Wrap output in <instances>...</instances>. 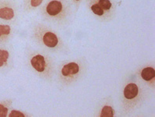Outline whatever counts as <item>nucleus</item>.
I'll list each match as a JSON object with an SVG mask.
<instances>
[{"label": "nucleus", "instance_id": "nucleus-8", "mask_svg": "<svg viewBox=\"0 0 155 117\" xmlns=\"http://www.w3.org/2000/svg\"><path fill=\"white\" fill-rule=\"evenodd\" d=\"M114 115V111L110 106H104L101 110V117H112Z\"/></svg>", "mask_w": 155, "mask_h": 117}, {"label": "nucleus", "instance_id": "nucleus-10", "mask_svg": "<svg viewBox=\"0 0 155 117\" xmlns=\"http://www.w3.org/2000/svg\"><path fill=\"white\" fill-rule=\"evenodd\" d=\"M98 5L102 9H109L111 6V3L109 0H99Z\"/></svg>", "mask_w": 155, "mask_h": 117}, {"label": "nucleus", "instance_id": "nucleus-1", "mask_svg": "<svg viewBox=\"0 0 155 117\" xmlns=\"http://www.w3.org/2000/svg\"><path fill=\"white\" fill-rule=\"evenodd\" d=\"M31 65L33 66L37 71L43 72L45 68V59L44 56L41 55H37L32 58L31 61Z\"/></svg>", "mask_w": 155, "mask_h": 117}, {"label": "nucleus", "instance_id": "nucleus-13", "mask_svg": "<svg viewBox=\"0 0 155 117\" xmlns=\"http://www.w3.org/2000/svg\"><path fill=\"white\" fill-rule=\"evenodd\" d=\"M8 109L3 105L0 104V117H6L7 115Z\"/></svg>", "mask_w": 155, "mask_h": 117}, {"label": "nucleus", "instance_id": "nucleus-4", "mask_svg": "<svg viewBox=\"0 0 155 117\" xmlns=\"http://www.w3.org/2000/svg\"><path fill=\"white\" fill-rule=\"evenodd\" d=\"M138 94V87L135 84H130L124 89V95L127 99H133Z\"/></svg>", "mask_w": 155, "mask_h": 117}, {"label": "nucleus", "instance_id": "nucleus-12", "mask_svg": "<svg viewBox=\"0 0 155 117\" xmlns=\"http://www.w3.org/2000/svg\"><path fill=\"white\" fill-rule=\"evenodd\" d=\"M91 9L92 11H93L95 14L99 15V16H101V15H103V13H104L103 9L99 6L98 4H94V5H93V6H91Z\"/></svg>", "mask_w": 155, "mask_h": 117}, {"label": "nucleus", "instance_id": "nucleus-7", "mask_svg": "<svg viewBox=\"0 0 155 117\" xmlns=\"http://www.w3.org/2000/svg\"><path fill=\"white\" fill-rule=\"evenodd\" d=\"M155 71L153 68L147 67L142 70L141 72V77L145 81H150L154 77Z\"/></svg>", "mask_w": 155, "mask_h": 117}, {"label": "nucleus", "instance_id": "nucleus-15", "mask_svg": "<svg viewBox=\"0 0 155 117\" xmlns=\"http://www.w3.org/2000/svg\"><path fill=\"white\" fill-rule=\"evenodd\" d=\"M42 0H31V6L36 7V6H39L41 3Z\"/></svg>", "mask_w": 155, "mask_h": 117}, {"label": "nucleus", "instance_id": "nucleus-6", "mask_svg": "<svg viewBox=\"0 0 155 117\" xmlns=\"http://www.w3.org/2000/svg\"><path fill=\"white\" fill-rule=\"evenodd\" d=\"M14 17V10L10 7L0 8V18L4 20H11Z\"/></svg>", "mask_w": 155, "mask_h": 117}, {"label": "nucleus", "instance_id": "nucleus-14", "mask_svg": "<svg viewBox=\"0 0 155 117\" xmlns=\"http://www.w3.org/2000/svg\"><path fill=\"white\" fill-rule=\"evenodd\" d=\"M10 117H24V114H23L21 112L17 111V110H13L11 112V113L9 114Z\"/></svg>", "mask_w": 155, "mask_h": 117}, {"label": "nucleus", "instance_id": "nucleus-2", "mask_svg": "<svg viewBox=\"0 0 155 117\" xmlns=\"http://www.w3.org/2000/svg\"><path fill=\"white\" fill-rule=\"evenodd\" d=\"M62 9V3L59 1L57 0H53L48 3L47 6V12L51 16H55L60 13Z\"/></svg>", "mask_w": 155, "mask_h": 117}, {"label": "nucleus", "instance_id": "nucleus-9", "mask_svg": "<svg viewBox=\"0 0 155 117\" xmlns=\"http://www.w3.org/2000/svg\"><path fill=\"white\" fill-rule=\"evenodd\" d=\"M9 59V52L6 50L0 49V67L3 66Z\"/></svg>", "mask_w": 155, "mask_h": 117}, {"label": "nucleus", "instance_id": "nucleus-3", "mask_svg": "<svg viewBox=\"0 0 155 117\" xmlns=\"http://www.w3.org/2000/svg\"><path fill=\"white\" fill-rule=\"evenodd\" d=\"M79 71V66L76 62H70L69 64H66L62 67V75L67 76L72 75V74H76Z\"/></svg>", "mask_w": 155, "mask_h": 117}, {"label": "nucleus", "instance_id": "nucleus-5", "mask_svg": "<svg viewBox=\"0 0 155 117\" xmlns=\"http://www.w3.org/2000/svg\"><path fill=\"white\" fill-rule=\"evenodd\" d=\"M43 42L48 47L53 48L56 46L57 43H58V38L55 34L51 33V32H47L43 37Z\"/></svg>", "mask_w": 155, "mask_h": 117}, {"label": "nucleus", "instance_id": "nucleus-11", "mask_svg": "<svg viewBox=\"0 0 155 117\" xmlns=\"http://www.w3.org/2000/svg\"><path fill=\"white\" fill-rule=\"evenodd\" d=\"M10 27L9 25H0V38L4 35H8L10 33Z\"/></svg>", "mask_w": 155, "mask_h": 117}]
</instances>
